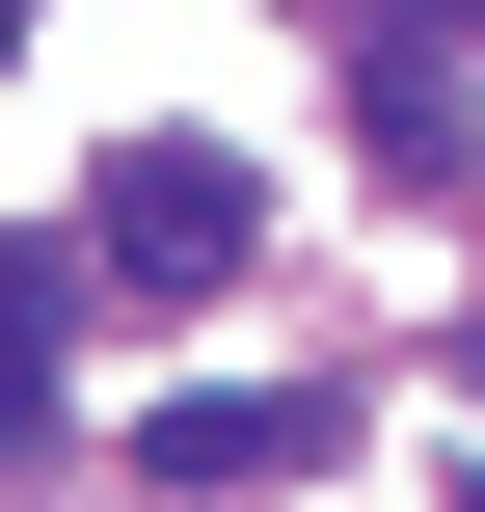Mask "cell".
<instances>
[{
	"mask_svg": "<svg viewBox=\"0 0 485 512\" xmlns=\"http://www.w3.org/2000/svg\"><path fill=\"white\" fill-rule=\"evenodd\" d=\"M0 54H27V0H0Z\"/></svg>",
	"mask_w": 485,
	"mask_h": 512,
	"instance_id": "cell-5",
	"label": "cell"
},
{
	"mask_svg": "<svg viewBox=\"0 0 485 512\" xmlns=\"http://www.w3.org/2000/svg\"><path fill=\"white\" fill-rule=\"evenodd\" d=\"M351 162H378V189H459V162H485V81L432 54V27H378V54H351Z\"/></svg>",
	"mask_w": 485,
	"mask_h": 512,
	"instance_id": "cell-3",
	"label": "cell"
},
{
	"mask_svg": "<svg viewBox=\"0 0 485 512\" xmlns=\"http://www.w3.org/2000/svg\"><path fill=\"white\" fill-rule=\"evenodd\" d=\"M0 432H54V270L0 243Z\"/></svg>",
	"mask_w": 485,
	"mask_h": 512,
	"instance_id": "cell-4",
	"label": "cell"
},
{
	"mask_svg": "<svg viewBox=\"0 0 485 512\" xmlns=\"http://www.w3.org/2000/svg\"><path fill=\"white\" fill-rule=\"evenodd\" d=\"M81 243H108V270H162V297H216V270L270 243V189H243L216 135H108V189H81Z\"/></svg>",
	"mask_w": 485,
	"mask_h": 512,
	"instance_id": "cell-1",
	"label": "cell"
},
{
	"mask_svg": "<svg viewBox=\"0 0 485 512\" xmlns=\"http://www.w3.org/2000/svg\"><path fill=\"white\" fill-rule=\"evenodd\" d=\"M324 459H351V432H324L297 378H216V405H162V432H135V486H162V512H189V486H324Z\"/></svg>",
	"mask_w": 485,
	"mask_h": 512,
	"instance_id": "cell-2",
	"label": "cell"
}]
</instances>
